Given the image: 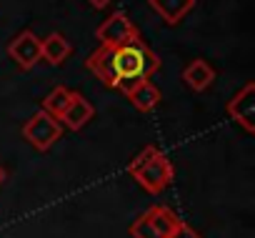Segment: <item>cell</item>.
Wrapping results in <instances>:
<instances>
[{"label":"cell","instance_id":"cell-1","mask_svg":"<svg viewBox=\"0 0 255 238\" xmlns=\"http://www.w3.org/2000/svg\"><path fill=\"white\" fill-rule=\"evenodd\" d=\"M85 68L105 88L120 90L125 95L130 88L153 78L160 70V58L155 55V50L148 48L140 35H135L123 45H100L95 53L88 55Z\"/></svg>","mask_w":255,"mask_h":238},{"label":"cell","instance_id":"cell-2","mask_svg":"<svg viewBox=\"0 0 255 238\" xmlns=\"http://www.w3.org/2000/svg\"><path fill=\"white\" fill-rule=\"evenodd\" d=\"M128 176H130L143 191L158 196L175 181L173 161L155 146H145L130 163H128Z\"/></svg>","mask_w":255,"mask_h":238},{"label":"cell","instance_id":"cell-3","mask_svg":"<svg viewBox=\"0 0 255 238\" xmlns=\"http://www.w3.org/2000/svg\"><path fill=\"white\" fill-rule=\"evenodd\" d=\"M178 223H180L178 213L170 211L168 206H150L130 223L128 233L133 238H168Z\"/></svg>","mask_w":255,"mask_h":238},{"label":"cell","instance_id":"cell-4","mask_svg":"<svg viewBox=\"0 0 255 238\" xmlns=\"http://www.w3.org/2000/svg\"><path fill=\"white\" fill-rule=\"evenodd\" d=\"M63 136V126L58 118L48 115L45 110H38L35 115H30L25 126H23V138L40 153L50 151Z\"/></svg>","mask_w":255,"mask_h":238},{"label":"cell","instance_id":"cell-5","mask_svg":"<svg viewBox=\"0 0 255 238\" xmlns=\"http://www.w3.org/2000/svg\"><path fill=\"white\" fill-rule=\"evenodd\" d=\"M230 121H235L245 133H255V83H245L225 105Z\"/></svg>","mask_w":255,"mask_h":238},{"label":"cell","instance_id":"cell-6","mask_svg":"<svg viewBox=\"0 0 255 238\" xmlns=\"http://www.w3.org/2000/svg\"><path fill=\"white\" fill-rule=\"evenodd\" d=\"M135 35H140V30H138V25L128 18L125 13L108 15L98 25V30H95V38L100 40V45H123V43L130 40V38H135Z\"/></svg>","mask_w":255,"mask_h":238},{"label":"cell","instance_id":"cell-7","mask_svg":"<svg viewBox=\"0 0 255 238\" xmlns=\"http://www.w3.org/2000/svg\"><path fill=\"white\" fill-rule=\"evenodd\" d=\"M8 55L20 70H33L40 63V38L33 30L18 33L8 43Z\"/></svg>","mask_w":255,"mask_h":238},{"label":"cell","instance_id":"cell-8","mask_svg":"<svg viewBox=\"0 0 255 238\" xmlns=\"http://www.w3.org/2000/svg\"><path fill=\"white\" fill-rule=\"evenodd\" d=\"M93 115H95V108L93 103L83 95V93H70V100L65 105V110L60 113V126L63 128H70V131H80L85 128L90 121H93Z\"/></svg>","mask_w":255,"mask_h":238},{"label":"cell","instance_id":"cell-9","mask_svg":"<svg viewBox=\"0 0 255 238\" xmlns=\"http://www.w3.org/2000/svg\"><path fill=\"white\" fill-rule=\"evenodd\" d=\"M183 83L193 90V93H205L213 83H215V68L208 63V60H203V58H195V60H190L185 68H183Z\"/></svg>","mask_w":255,"mask_h":238},{"label":"cell","instance_id":"cell-10","mask_svg":"<svg viewBox=\"0 0 255 238\" xmlns=\"http://www.w3.org/2000/svg\"><path fill=\"white\" fill-rule=\"evenodd\" d=\"M125 98L130 100V105L135 108V110H140V113H150V110H155L158 105H160V88L148 78V80H143V83H138L135 88H130L125 93Z\"/></svg>","mask_w":255,"mask_h":238},{"label":"cell","instance_id":"cell-11","mask_svg":"<svg viewBox=\"0 0 255 238\" xmlns=\"http://www.w3.org/2000/svg\"><path fill=\"white\" fill-rule=\"evenodd\" d=\"M148 5L160 15L163 23L178 25V23L195 8V0H148Z\"/></svg>","mask_w":255,"mask_h":238},{"label":"cell","instance_id":"cell-12","mask_svg":"<svg viewBox=\"0 0 255 238\" xmlns=\"http://www.w3.org/2000/svg\"><path fill=\"white\" fill-rule=\"evenodd\" d=\"M70 43L63 33H50L48 38H40V60L50 65H63L65 58L70 55Z\"/></svg>","mask_w":255,"mask_h":238},{"label":"cell","instance_id":"cell-13","mask_svg":"<svg viewBox=\"0 0 255 238\" xmlns=\"http://www.w3.org/2000/svg\"><path fill=\"white\" fill-rule=\"evenodd\" d=\"M70 93H73V90H68L65 85H55V88L43 98V110H45L48 115H53V118H60V113L65 110V105H68V100H70Z\"/></svg>","mask_w":255,"mask_h":238},{"label":"cell","instance_id":"cell-14","mask_svg":"<svg viewBox=\"0 0 255 238\" xmlns=\"http://www.w3.org/2000/svg\"><path fill=\"white\" fill-rule=\"evenodd\" d=\"M168 238H203V236H200V233H198L195 228H190V226H188L185 221H180V223L175 226V231H173V233H170Z\"/></svg>","mask_w":255,"mask_h":238},{"label":"cell","instance_id":"cell-15","mask_svg":"<svg viewBox=\"0 0 255 238\" xmlns=\"http://www.w3.org/2000/svg\"><path fill=\"white\" fill-rule=\"evenodd\" d=\"M88 3H90L95 10H103V8H108V5L113 3V0H88Z\"/></svg>","mask_w":255,"mask_h":238},{"label":"cell","instance_id":"cell-16","mask_svg":"<svg viewBox=\"0 0 255 238\" xmlns=\"http://www.w3.org/2000/svg\"><path fill=\"white\" fill-rule=\"evenodd\" d=\"M5 178H8V171H5L3 166H0V186H3V183H5Z\"/></svg>","mask_w":255,"mask_h":238}]
</instances>
